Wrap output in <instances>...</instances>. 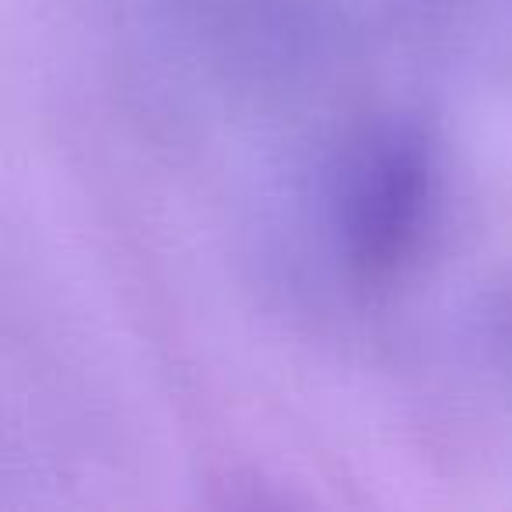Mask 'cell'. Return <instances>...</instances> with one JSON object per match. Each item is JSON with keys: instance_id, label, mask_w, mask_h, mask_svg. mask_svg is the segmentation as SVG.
<instances>
[{"instance_id": "cell-1", "label": "cell", "mask_w": 512, "mask_h": 512, "mask_svg": "<svg viewBox=\"0 0 512 512\" xmlns=\"http://www.w3.org/2000/svg\"><path fill=\"white\" fill-rule=\"evenodd\" d=\"M435 190V155L411 120L369 127L344 155L337 176L334 225L348 264L383 278L418 246Z\"/></svg>"}]
</instances>
